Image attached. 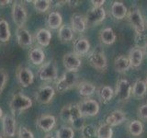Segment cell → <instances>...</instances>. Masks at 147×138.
<instances>
[{
	"label": "cell",
	"instance_id": "18",
	"mask_svg": "<svg viewBox=\"0 0 147 138\" xmlns=\"http://www.w3.org/2000/svg\"><path fill=\"white\" fill-rule=\"evenodd\" d=\"M128 58L131 64V67H139L142 62V59H144V51L137 47L131 48L130 53H129Z\"/></svg>",
	"mask_w": 147,
	"mask_h": 138
},
{
	"label": "cell",
	"instance_id": "47",
	"mask_svg": "<svg viewBox=\"0 0 147 138\" xmlns=\"http://www.w3.org/2000/svg\"><path fill=\"white\" fill-rule=\"evenodd\" d=\"M144 53L147 54V43H146V45L144 46Z\"/></svg>",
	"mask_w": 147,
	"mask_h": 138
},
{
	"label": "cell",
	"instance_id": "39",
	"mask_svg": "<svg viewBox=\"0 0 147 138\" xmlns=\"http://www.w3.org/2000/svg\"><path fill=\"white\" fill-rule=\"evenodd\" d=\"M18 138H34V135L30 130L25 126H21L18 130Z\"/></svg>",
	"mask_w": 147,
	"mask_h": 138
},
{
	"label": "cell",
	"instance_id": "30",
	"mask_svg": "<svg viewBox=\"0 0 147 138\" xmlns=\"http://www.w3.org/2000/svg\"><path fill=\"white\" fill-rule=\"evenodd\" d=\"M98 94L100 100L102 101L103 103H109L110 100L112 99L113 95H114V91L109 86H103L100 87L98 91Z\"/></svg>",
	"mask_w": 147,
	"mask_h": 138
},
{
	"label": "cell",
	"instance_id": "4",
	"mask_svg": "<svg viewBox=\"0 0 147 138\" xmlns=\"http://www.w3.org/2000/svg\"><path fill=\"white\" fill-rule=\"evenodd\" d=\"M39 77L43 81H53L58 77V71L56 63L54 61H50L40 66L39 70Z\"/></svg>",
	"mask_w": 147,
	"mask_h": 138
},
{
	"label": "cell",
	"instance_id": "16",
	"mask_svg": "<svg viewBox=\"0 0 147 138\" xmlns=\"http://www.w3.org/2000/svg\"><path fill=\"white\" fill-rule=\"evenodd\" d=\"M18 43L21 47H30L32 44V36L30 31L27 29L23 28H18L16 31Z\"/></svg>",
	"mask_w": 147,
	"mask_h": 138
},
{
	"label": "cell",
	"instance_id": "41",
	"mask_svg": "<svg viewBox=\"0 0 147 138\" xmlns=\"http://www.w3.org/2000/svg\"><path fill=\"white\" fill-rule=\"evenodd\" d=\"M138 117L142 120H147V103L142 105L137 110Z\"/></svg>",
	"mask_w": 147,
	"mask_h": 138
},
{
	"label": "cell",
	"instance_id": "43",
	"mask_svg": "<svg viewBox=\"0 0 147 138\" xmlns=\"http://www.w3.org/2000/svg\"><path fill=\"white\" fill-rule=\"evenodd\" d=\"M66 3H68V5L70 7H76V6H78V4L80 2L79 1H66Z\"/></svg>",
	"mask_w": 147,
	"mask_h": 138
},
{
	"label": "cell",
	"instance_id": "46",
	"mask_svg": "<svg viewBox=\"0 0 147 138\" xmlns=\"http://www.w3.org/2000/svg\"><path fill=\"white\" fill-rule=\"evenodd\" d=\"M44 138H54L53 135H45Z\"/></svg>",
	"mask_w": 147,
	"mask_h": 138
},
{
	"label": "cell",
	"instance_id": "12",
	"mask_svg": "<svg viewBox=\"0 0 147 138\" xmlns=\"http://www.w3.org/2000/svg\"><path fill=\"white\" fill-rule=\"evenodd\" d=\"M55 94V89L52 86H42L36 92L35 99L40 104H48L51 102Z\"/></svg>",
	"mask_w": 147,
	"mask_h": 138
},
{
	"label": "cell",
	"instance_id": "37",
	"mask_svg": "<svg viewBox=\"0 0 147 138\" xmlns=\"http://www.w3.org/2000/svg\"><path fill=\"white\" fill-rule=\"evenodd\" d=\"M8 79V75L7 73L4 70V69L0 68V94L2 93V91L4 90L5 87Z\"/></svg>",
	"mask_w": 147,
	"mask_h": 138
},
{
	"label": "cell",
	"instance_id": "2",
	"mask_svg": "<svg viewBox=\"0 0 147 138\" xmlns=\"http://www.w3.org/2000/svg\"><path fill=\"white\" fill-rule=\"evenodd\" d=\"M77 79L78 76L76 72H64L56 82V85H55L56 91L59 93H63V92L71 89L76 85Z\"/></svg>",
	"mask_w": 147,
	"mask_h": 138
},
{
	"label": "cell",
	"instance_id": "13",
	"mask_svg": "<svg viewBox=\"0 0 147 138\" xmlns=\"http://www.w3.org/2000/svg\"><path fill=\"white\" fill-rule=\"evenodd\" d=\"M56 123V119L52 114H42L37 119L36 124L41 131L48 133L52 131Z\"/></svg>",
	"mask_w": 147,
	"mask_h": 138
},
{
	"label": "cell",
	"instance_id": "49",
	"mask_svg": "<svg viewBox=\"0 0 147 138\" xmlns=\"http://www.w3.org/2000/svg\"><path fill=\"white\" fill-rule=\"evenodd\" d=\"M0 138H3V137H2V135H0Z\"/></svg>",
	"mask_w": 147,
	"mask_h": 138
},
{
	"label": "cell",
	"instance_id": "6",
	"mask_svg": "<svg viewBox=\"0 0 147 138\" xmlns=\"http://www.w3.org/2000/svg\"><path fill=\"white\" fill-rule=\"evenodd\" d=\"M12 18L18 28H23L28 18V13L22 4L15 2L12 5Z\"/></svg>",
	"mask_w": 147,
	"mask_h": 138
},
{
	"label": "cell",
	"instance_id": "26",
	"mask_svg": "<svg viewBox=\"0 0 147 138\" xmlns=\"http://www.w3.org/2000/svg\"><path fill=\"white\" fill-rule=\"evenodd\" d=\"M62 23H63V18L59 12L53 11L48 15L47 24L51 29H53V30L60 29V27L62 26Z\"/></svg>",
	"mask_w": 147,
	"mask_h": 138
},
{
	"label": "cell",
	"instance_id": "22",
	"mask_svg": "<svg viewBox=\"0 0 147 138\" xmlns=\"http://www.w3.org/2000/svg\"><path fill=\"white\" fill-rule=\"evenodd\" d=\"M29 59L35 66H40V64H42L45 59L44 52L42 51V49L39 47L32 48L29 53Z\"/></svg>",
	"mask_w": 147,
	"mask_h": 138
},
{
	"label": "cell",
	"instance_id": "35",
	"mask_svg": "<svg viewBox=\"0 0 147 138\" xmlns=\"http://www.w3.org/2000/svg\"><path fill=\"white\" fill-rule=\"evenodd\" d=\"M52 1L49 0H35L33 1L34 8L40 13H45L50 8Z\"/></svg>",
	"mask_w": 147,
	"mask_h": 138
},
{
	"label": "cell",
	"instance_id": "42",
	"mask_svg": "<svg viewBox=\"0 0 147 138\" xmlns=\"http://www.w3.org/2000/svg\"><path fill=\"white\" fill-rule=\"evenodd\" d=\"M93 7H102V6L105 4L104 0H99V1H96V0H92L91 1Z\"/></svg>",
	"mask_w": 147,
	"mask_h": 138
},
{
	"label": "cell",
	"instance_id": "27",
	"mask_svg": "<svg viewBox=\"0 0 147 138\" xmlns=\"http://www.w3.org/2000/svg\"><path fill=\"white\" fill-rule=\"evenodd\" d=\"M99 39L104 44L110 45L115 43L116 41V34L111 28H105L100 31Z\"/></svg>",
	"mask_w": 147,
	"mask_h": 138
},
{
	"label": "cell",
	"instance_id": "11",
	"mask_svg": "<svg viewBox=\"0 0 147 138\" xmlns=\"http://www.w3.org/2000/svg\"><path fill=\"white\" fill-rule=\"evenodd\" d=\"M17 78L21 87H28L33 83L34 75L30 68L20 66L17 69Z\"/></svg>",
	"mask_w": 147,
	"mask_h": 138
},
{
	"label": "cell",
	"instance_id": "28",
	"mask_svg": "<svg viewBox=\"0 0 147 138\" xmlns=\"http://www.w3.org/2000/svg\"><path fill=\"white\" fill-rule=\"evenodd\" d=\"M10 30H9L8 22L0 18V43H7L10 39Z\"/></svg>",
	"mask_w": 147,
	"mask_h": 138
},
{
	"label": "cell",
	"instance_id": "1",
	"mask_svg": "<svg viewBox=\"0 0 147 138\" xmlns=\"http://www.w3.org/2000/svg\"><path fill=\"white\" fill-rule=\"evenodd\" d=\"M126 18L130 25L135 30L136 34H144L145 30V23L139 8L131 7L128 11Z\"/></svg>",
	"mask_w": 147,
	"mask_h": 138
},
{
	"label": "cell",
	"instance_id": "38",
	"mask_svg": "<svg viewBox=\"0 0 147 138\" xmlns=\"http://www.w3.org/2000/svg\"><path fill=\"white\" fill-rule=\"evenodd\" d=\"M71 125L73 130H77V131H82V129L85 126V118L80 117L75 121H73L71 122Z\"/></svg>",
	"mask_w": 147,
	"mask_h": 138
},
{
	"label": "cell",
	"instance_id": "31",
	"mask_svg": "<svg viewBox=\"0 0 147 138\" xmlns=\"http://www.w3.org/2000/svg\"><path fill=\"white\" fill-rule=\"evenodd\" d=\"M128 131L133 136H140L144 132V125L139 120H133L129 123Z\"/></svg>",
	"mask_w": 147,
	"mask_h": 138
},
{
	"label": "cell",
	"instance_id": "17",
	"mask_svg": "<svg viewBox=\"0 0 147 138\" xmlns=\"http://www.w3.org/2000/svg\"><path fill=\"white\" fill-rule=\"evenodd\" d=\"M73 48H74V53L76 55H78V56L85 55L88 53V51L90 49V43L86 38H78L74 41Z\"/></svg>",
	"mask_w": 147,
	"mask_h": 138
},
{
	"label": "cell",
	"instance_id": "15",
	"mask_svg": "<svg viewBox=\"0 0 147 138\" xmlns=\"http://www.w3.org/2000/svg\"><path fill=\"white\" fill-rule=\"evenodd\" d=\"M126 121V115L121 110H114L110 112L105 119V123L109 126H117Z\"/></svg>",
	"mask_w": 147,
	"mask_h": 138
},
{
	"label": "cell",
	"instance_id": "40",
	"mask_svg": "<svg viewBox=\"0 0 147 138\" xmlns=\"http://www.w3.org/2000/svg\"><path fill=\"white\" fill-rule=\"evenodd\" d=\"M146 43H147V41H145V37L144 34H136L135 44L137 48H140L142 50L144 48V46L146 45Z\"/></svg>",
	"mask_w": 147,
	"mask_h": 138
},
{
	"label": "cell",
	"instance_id": "23",
	"mask_svg": "<svg viewBox=\"0 0 147 138\" xmlns=\"http://www.w3.org/2000/svg\"><path fill=\"white\" fill-rule=\"evenodd\" d=\"M146 91H147V85L145 81L138 79L132 86L131 94L136 99H142L145 96Z\"/></svg>",
	"mask_w": 147,
	"mask_h": 138
},
{
	"label": "cell",
	"instance_id": "21",
	"mask_svg": "<svg viewBox=\"0 0 147 138\" xmlns=\"http://www.w3.org/2000/svg\"><path fill=\"white\" fill-rule=\"evenodd\" d=\"M131 68V64L129 58L125 55H119L114 60V69L118 73H125Z\"/></svg>",
	"mask_w": 147,
	"mask_h": 138
},
{
	"label": "cell",
	"instance_id": "36",
	"mask_svg": "<svg viewBox=\"0 0 147 138\" xmlns=\"http://www.w3.org/2000/svg\"><path fill=\"white\" fill-rule=\"evenodd\" d=\"M60 118H61L63 122L71 123V113H70V105L63 106V108L61 110L60 112Z\"/></svg>",
	"mask_w": 147,
	"mask_h": 138
},
{
	"label": "cell",
	"instance_id": "32",
	"mask_svg": "<svg viewBox=\"0 0 147 138\" xmlns=\"http://www.w3.org/2000/svg\"><path fill=\"white\" fill-rule=\"evenodd\" d=\"M112 128L106 123H101L96 127V138H112Z\"/></svg>",
	"mask_w": 147,
	"mask_h": 138
},
{
	"label": "cell",
	"instance_id": "33",
	"mask_svg": "<svg viewBox=\"0 0 147 138\" xmlns=\"http://www.w3.org/2000/svg\"><path fill=\"white\" fill-rule=\"evenodd\" d=\"M81 133L83 138H96V127L94 124H86Z\"/></svg>",
	"mask_w": 147,
	"mask_h": 138
},
{
	"label": "cell",
	"instance_id": "3",
	"mask_svg": "<svg viewBox=\"0 0 147 138\" xmlns=\"http://www.w3.org/2000/svg\"><path fill=\"white\" fill-rule=\"evenodd\" d=\"M9 107L14 113L24 112V110H29L32 107V100L29 97L21 93H18L13 95L10 102H9Z\"/></svg>",
	"mask_w": 147,
	"mask_h": 138
},
{
	"label": "cell",
	"instance_id": "8",
	"mask_svg": "<svg viewBox=\"0 0 147 138\" xmlns=\"http://www.w3.org/2000/svg\"><path fill=\"white\" fill-rule=\"evenodd\" d=\"M86 25H96L102 22L106 18V11L103 7H91L86 14Z\"/></svg>",
	"mask_w": 147,
	"mask_h": 138
},
{
	"label": "cell",
	"instance_id": "5",
	"mask_svg": "<svg viewBox=\"0 0 147 138\" xmlns=\"http://www.w3.org/2000/svg\"><path fill=\"white\" fill-rule=\"evenodd\" d=\"M81 115L83 117H93L99 112V104L96 99H87L78 103Z\"/></svg>",
	"mask_w": 147,
	"mask_h": 138
},
{
	"label": "cell",
	"instance_id": "20",
	"mask_svg": "<svg viewBox=\"0 0 147 138\" xmlns=\"http://www.w3.org/2000/svg\"><path fill=\"white\" fill-rule=\"evenodd\" d=\"M110 12H111V15L113 16V18L121 20L127 16L128 9L122 2L115 1L112 4L111 8H110Z\"/></svg>",
	"mask_w": 147,
	"mask_h": 138
},
{
	"label": "cell",
	"instance_id": "14",
	"mask_svg": "<svg viewBox=\"0 0 147 138\" xmlns=\"http://www.w3.org/2000/svg\"><path fill=\"white\" fill-rule=\"evenodd\" d=\"M2 128L5 136L12 138L16 133V119L9 114H6L2 119Z\"/></svg>",
	"mask_w": 147,
	"mask_h": 138
},
{
	"label": "cell",
	"instance_id": "44",
	"mask_svg": "<svg viewBox=\"0 0 147 138\" xmlns=\"http://www.w3.org/2000/svg\"><path fill=\"white\" fill-rule=\"evenodd\" d=\"M9 3H11V1H7V0H6V1H0V6L1 7L7 6Z\"/></svg>",
	"mask_w": 147,
	"mask_h": 138
},
{
	"label": "cell",
	"instance_id": "24",
	"mask_svg": "<svg viewBox=\"0 0 147 138\" xmlns=\"http://www.w3.org/2000/svg\"><path fill=\"white\" fill-rule=\"evenodd\" d=\"M74 37V30L71 26L68 25H62L60 27L58 31V38L61 41V43H66L71 41Z\"/></svg>",
	"mask_w": 147,
	"mask_h": 138
},
{
	"label": "cell",
	"instance_id": "9",
	"mask_svg": "<svg viewBox=\"0 0 147 138\" xmlns=\"http://www.w3.org/2000/svg\"><path fill=\"white\" fill-rule=\"evenodd\" d=\"M88 61L94 68L98 69L100 71H104L107 69L108 63L107 58H106L105 54L101 51H94L92 52L88 56Z\"/></svg>",
	"mask_w": 147,
	"mask_h": 138
},
{
	"label": "cell",
	"instance_id": "48",
	"mask_svg": "<svg viewBox=\"0 0 147 138\" xmlns=\"http://www.w3.org/2000/svg\"><path fill=\"white\" fill-rule=\"evenodd\" d=\"M145 83H146V85H147V76H146V79H145Z\"/></svg>",
	"mask_w": 147,
	"mask_h": 138
},
{
	"label": "cell",
	"instance_id": "19",
	"mask_svg": "<svg viewBox=\"0 0 147 138\" xmlns=\"http://www.w3.org/2000/svg\"><path fill=\"white\" fill-rule=\"evenodd\" d=\"M86 18L84 16H82L81 14L76 13L74 14L71 18V28L73 30H75L76 32H84L86 29Z\"/></svg>",
	"mask_w": 147,
	"mask_h": 138
},
{
	"label": "cell",
	"instance_id": "10",
	"mask_svg": "<svg viewBox=\"0 0 147 138\" xmlns=\"http://www.w3.org/2000/svg\"><path fill=\"white\" fill-rule=\"evenodd\" d=\"M63 64L65 67L66 71L69 72H77L81 67V59L75 53H67L63 57Z\"/></svg>",
	"mask_w": 147,
	"mask_h": 138
},
{
	"label": "cell",
	"instance_id": "7",
	"mask_svg": "<svg viewBox=\"0 0 147 138\" xmlns=\"http://www.w3.org/2000/svg\"><path fill=\"white\" fill-rule=\"evenodd\" d=\"M132 87L131 83L127 79H119L117 82L116 89H115V96L119 101L127 100L131 97Z\"/></svg>",
	"mask_w": 147,
	"mask_h": 138
},
{
	"label": "cell",
	"instance_id": "34",
	"mask_svg": "<svg viewBox=\"0 0 147 138\" xmlns=\"http://www.w3.org/2000/svg\"><path fill=\"white\" fill-rule=\"evenodd\" d=\"M75 132L72 127L69 126H62L56 132V138H74Z\"/></svg>",
	"mask_w": 147,
	"mask_h": 138
},
{
	"label": "cell",
	"instance_id": "29",
	"mask_svg": "<svg viewBox=\"0 0 147 138\" xmlns=\"http://www.w3.org/2000/svg\"><path fill=\"white\" fill-rule=\"evenodd\" d=\"M78 93L82 97H90L96 91V87L90 82H82L77 87Z\"/></svg>",
	"mask_w": 147,
	"mask_h": 138
},
{
	"label": "cell",
	"instance_id": "45",
	"mask_svg": "<svg viewBox=\"0 0 147 138\" xmlns=\"http://www.w3.org/2000/svg\"><path fill=\"white\" fill-rule=\"evenodd\" d=\"M2 117H3V110L1 108H0V119H1Z\"/></svg>",
	"mask_w": 147,
	"mask_h": 138
},
{
	"label": "cell",
	"instance_id": "25",
	"mask_svg": "<svg viewBox=\"0 0 147 138\" xmlns=\"http://www.w3.org/2000/svg\"><path fill=\"white\" fill-rule=\"evenodd\" d=\"M36 40H37V43L40 46L46 47V46H48L51 43L52 33H51V31L49 30L40 29L37 31V33H36Z\"/></svg>",
	"mask_w": 147,
	"mask_h": 138
}]
</instances>
